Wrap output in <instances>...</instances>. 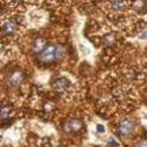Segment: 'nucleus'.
Masks as SVG:
<instances>
[{"label":"nucleus","mask_w":147,"mask_h":147,"mask_svg":"<svg viewBox=\"0 0 147 147\" xmlns=\"http://www.w3.org/2000/svg\"><path fill=\"white\" fill-rule=\"evenodd\" d=\"M96 130H97V132H100V133H104V132H105V129H104V126H103V125H101V124H97V126H96Z\"/></svg>","instance_id":"9d476101"},{"label":"nucleus","mask_w":147,"mask_h":147,"mask_svg":"<svg viewBox=\"0 0 147 147\" xmlns=\"http://www.w3.org/2000/svg\"><path fill=\"white\" fill-rule=\"evenodd\" d=\"M66 127H67V130L71 131V132H78V131L81 130L82 123H81L79 119H73V118H72V119H69V121L67 122Z\"/></svg>","instance_id":"39448f33"},{"label":"nucleus","mask_w":147,"mask_h":147,"mask_svg":"<svg viewBox=\"0 0 147 147\" xmlns=\"http://www.w3.org/2000/svg\"><path fill=\"white\" fill-rule=\"evenodd\" d=\"M65 55V49L60 45L49 44L41 53L37 55V59L42 64H51L60 60Z\"/></svg>","instance_id":"f257e3e1"},{"label":"nucleus","mask_w":147,"mask_h":147,"mask_svg":"<svg viewBox=\"0 0 147 147\" xmlns=\"http://www.w3.org/2000/svg\"><path fill=\"white\" fill-rule=\"evenodd\" d=\"M133 129H134L133 123H132L131 121H129V119H125V121H123V122L119 124V126H118V132H119L121 134H123V136H127V134H131V133H132Z\"/></svg>","instance_id":"7ed1b4c3"},{"label":"nucleus","mask_w":147,"mask_h":147,"mask_svg":"<svg viewBox=\"0 0 147 147\" xmlns=\"http://www.w3.org/2000/svg\"><path fill=\"white\" fill-rule=\"evenodd\" d=\"M11 111H12V109H11L9 105H3L1 109H0V117H1V119L3 121L7 119L9 114H11Z\"/></svg>","instance_id":"6e6552de"},{"label":"nucleus","mask_w":147,"mask_h":147,"mask_svg":"<svg viewBox=\"0 0 147 147\" xmlns=\"http://www.w3.org/2000/svg\"><path fill=\"white\" fill-rule=\"evenodd\" d=\"M48 45H47V41L44 40V38H37L35 42H34V44H32V50H34V52H36V53H41L45 48H47Z\"/></svg>","instance_id":"423d86ee"},{"label":"nucleus","mask_w":147,"mask_h":147,"mask_svg":"<svg viewBox=\"0 0 147 147\" xmlns=\"http://www.w3.org/2000/svg\"><path fill=\"white\" fill-rule=\"evenodd\" d=\"M15 30H16V22L13 20L6 21L3 26V32L5 35H12L15 32Z\"/></svg>","instance_id":"20e7f679"},{"label":"nucleus","mask_w":147,"mask_h":147,"mask_svg":"<svg viewBox=\"0 0 147 147\" xmlns=\"http://www.w3.org/2000/svg\"><path fill=\"white\" fill-rule=\"evenodd\" d=\"M137 147H147V140H141L137 144Z\"/></svg>","instance_id":"9b49d317"},{"label":"nucleus","mask_w":147,"mask_h":147,"mask_svg":"<svg viewBox=\"0 0 147 147\" xmlns=\"http://www.w3.org/2000/svg\"><path fill=\"white\" fill-rule=\"evenodd\" d=\"M22 80H23V74H22V72H21L20 69L13 71L11 74H9V78H8L9 84H11L12 86H14V87L20 86L21 82H22Z\"/></svg>","instance_id":"f03ea898"},{"label":"nucleus","mask_w":147,"mask_h":147,"mask_svg":"<svg viewBox=\"0 0 147 147\" xmlns=\"http://www.w3.org/2000/svg\"><path fill=\"white\" fill-rule=\"evenodd\" d=\"M110 6L115 11H122L125 7V3L124 1H111L110 3Z\"/></svg>","instance_id":"1a4fd4ad"},{"label":"nucleus","mask_w":147,"mask_h":147,"mask_svg":"<svg viewBox=\"0 0 147 147\" xmlns=\"http://www.w3.org/2000/svg\"><path fill=\"white\" fill-rule=\"evenodd\" d=\"M109 144H111V145H113L111 147H117V146H118V144L114 140V138H110V139H109Z\"/></svg>","instance_id":"f8f14e48"},{"label":"nucleus","mask_w":147,"mask_h":147,"mask_svg":"<svg viewBox=\"0 0 147 147\" xmlns=\"http://www.w3.org/2000/svg\"><path fill=\"white\" fill-rule=\"evenodd\" d=\"M69 87V81L66 79V78H59L56 80L55 82V88L58 90V92H63L65 90L66 88Z\"/></svg>","instance_id":"0eeeda50"},{"label":"nucleus","mask_w":147,"mask_h":147,"mask_svg":"<svg viewBox=\"0 0 147 147\" xmlns=\"http://www.w3.org/2000/svg\"><path fill=\"white\" fill-rule=\"evenodd\" d=\"M140 38H141V40L147 38V31H146V32H144V34H142V36H140Z\"/></svg>","instance_id":"ddd939ff"}]
</instances>
